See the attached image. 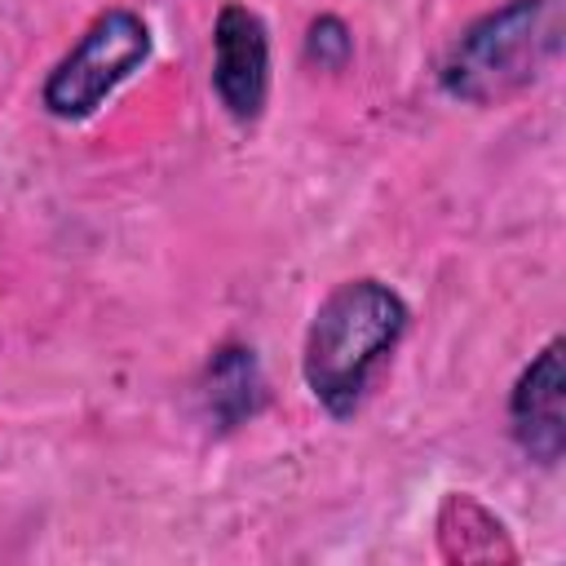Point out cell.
Instances as JSON below:
<instances>
[{"instance_id": "cell-4", "label": "cell", "mask_w": 566, "mask_h": 566, "mask_svg": "<svg viewBox=\"0 0 566 566\" xmlns=\"http://www.w3.org/2000/svg\"><path fill=\"white\" fill-rule=\"evenodd\" d=\"M212 93L239 119L252 124L270 97V35L248 4H221L212 22Z\"/></svg>"}, {"instance_id": "cell-6", "label": "cell", "mask_w": 566, "mask_h": 566, "mask_svg": "<svg viewBox=\"0 0 566 566\" xmlns=\"http://www.w3.org/2000/svg\"><path fill=\"white\" fill-rule=\"evenodd\" d=\"M261 398H265V385H261V367L252 349L243 345L217 349V358L208 363V411L217 416V424L221 429L243 424L248 416H256Z\"/></svg>"}, {"instance_id": "cell-2", "label": "cell", "mask_w": 566, "mask_h": 566, "mask_svg": "<svg viewBox=\"0 0 566 566\" xmlns=\"http://www.w3.org/2000/svg\"><path fill=\"white\" fill-rule=\"evenodd\" d=\"M557 49V0H509L482 13L442 57V93L491 106L526 88Z\"/></svg>"}, {"instance_id": "cell-3", "label": "cell", "mask_w": 566, "mask_h": 566, "mask_svg": "<svg viewBox=\"0 0 566 566\" xmlns=\"http://www.w3.org/2000/svg\"><path fill=\"white\" fill-rule=\"evenodd\" d=\"M150 57V27L133 9L97 13L66 57L44 80V111L57 119H88L142 62Z\"/></svg>"}, {"instance_id": "cell-7", "label": "cell", "mask_w": 566, "mask_h": 566, "mask_svg": "<svg viewBox=\"0 0 566 566\" xmlns=\"http://www.w3.org/2000/svg\"><path fill=\"white\" fill-rule=\"evenodd\" d=\"M349 49H354V40H349V27H345L340 18L323 13V18L310 22L305 57H310L314 66H323V71H340V66L349 62Z\"/></svg>"}, {"instance_id": "cell-1", "label": "cell", "mask_w": 566, "mask_h": 566, "mask_svg": "<svg viewBox=\"0 0 566 566\" xmlns=\"http://www.w3.org/2000/svg\"><path fill=\"white\" fill-rule=\"evenodd\" d=\"M402 332H407V305L394 287L376 279L340 283L314 310L305 332L301 376L314 402L336 420L354 416L371 371L394 354Z\"/></svg>"}, {"instance_id": "cell-5", "label": "cell", "mask_w": 566, "mask_h": 566, "mask_svg": "<svg viewBox=\"0 0 566 566\" xmlns=\"http://www.w3.org/2000/svg\"><path fill=\"white\" fill-rule=\"evenodd\" d=\"M509 420L517 447L535 464H557L566 447V416H562V340H548L513 385Z\"/></svg>"}]
</instances>
